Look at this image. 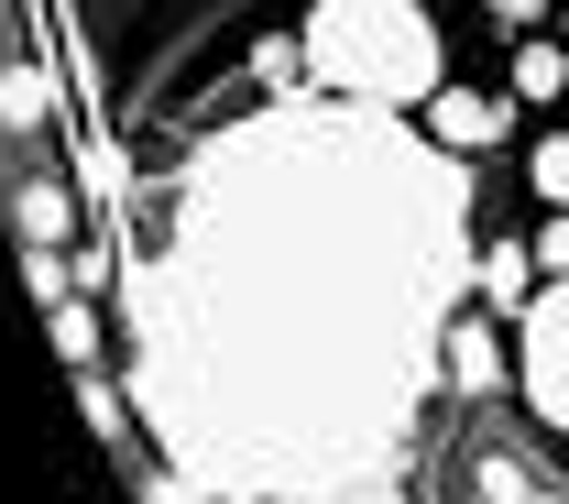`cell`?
<instances>
[{"label":"cell","mask_w":569,"mask_h":504,"mask_svg":"<svg viewBox=\"0 0 569 504\" xmlns=\"http://www.w3.org/2000/svg\"><path fill=\"white\" fill-rule=\"evenodd\" d=\"M471 296V154L406 110L284 88L164 187L121 286L132 406L219 504H406Z\"/></svg>","instance_id":"obj_1"},{"label":"cell","mask_w":569,"mask_h":504,"mask_svg":"<svg viewBox=\"0 0 569 504\" xmlns=\"http://www.w3.org/2000/svg\"><path fill=\"white\" fill-rule=\"evenodd\" d=\"M296 45H307V88L361 99V110H427L449 88L427 0H307Z\"/></svg>","instance_id":"obj_2"},{"label":"cell","mask_w":569,"mask_h":504,"mask_svg":"<svg viewBox=\"0 0 569 504\" xmlns=\"http://www.w3.org/2000/svg\"><path fill=\"white\" fill-rule=\"evenodd\" d=\"M515 384H526L537 428L569 438V275H548V286H537V307L515 318Z\"/></svg>","instance_id":"obj_3"},{"label":"cell","mask_w":569,"mask_h":504,"mask_svg":"<svg viewBox=\"0 0 569 504\" xmlns=\"http://www.w3.org/2000/svg\"><path fill=\"white\" fill-rule=\"evenodd\" d=\"M427 132L449 154H493L503 132H515V110H503L493 88H438V99H427Z\"/></svg>","instance_id":"obj_4"},{"label":"cell","mask_w":569,"mask_h":504,"mask_svg":"<svg viewBox=\"0 0 569 504\" xmlns=\"http://www.w3.org/2000/svg\"><path fill=\"white\" fill-rule=\"evenodd\" d=\"M515 384V362H503V340L482 329V296L449 318V395H503Z\"/></svg>","instance_id":"obj_5"},{"label":"cell","mask_w":569,"mask_h":504,"mask_svg":"<svg viewBox=\"0 0 569 504\" xmlns=\"http://www.w3.org/2000/svg\"><path fill=\"white\" fill-rule=\"evenodd\" d=\"M537 275H548L537 241H493V253H482V307H493V318H526V307H537Z\"/></svg>","instance_id":"obj_6"},{"label":"cell","mask_w":569,"mask_h":504,"mask_svg":"<svg viewBox=\"0 0 569 504\" xmlns=\"http://www.w3.org/2000/svg\"><path fill=\"white\" fill-rule=\"evenodd\" d=\"M11 219H22V241H56V253H67L77 241V187L33 176V187H11Z\"/></svg>","instance_id":"obj_7"},{"label":"cell","mask_w":569,"mask_h":504,"mask_svg":"<svg viewBox=\"0 0 569 504\" xmlns=\"http://www.w3.org/2000/svg\"><path fill=\"white\" fill-rule=\"evenodd\" d=\"M56 121V77L44 67H0V132H44Z\"/></svg>","instance_id":"obj_8"},{"label":"cell","mask_w":569,"mask_h":504,"mask_svg":"<svg viewBox=\"0 0 569 504\" xmlns=\"http://www.w3.org/2000/svg\"><path fill=\"white\" fill-rule=\"evenodd\" d=\"M515 99H569V45L526 33V45H515Z\"/></svg>","instance_id":"obj_9"},{"label":"cell","mask_w":569,"mask_h":504,"mask_svg":"<svg viewBox=\"0 0 569 504\" xmlns=\"http://www.w3.org/2000/svg\"><path fill=\"white\" fill-rule=\"evenodd\" d=\"M44 318H56V352H67L77 373H88V362H99V318H88L77 296H67V307H44Z\"/></svg>","instance_id":"obj_10"},{"label":"cell","mask_w":569,"mask_h":504,"mask_svg":"<svg viewBox=\"0 0 569 504\" xmlns=\"http://www.w3.org/2000/svg\"><path fill=\"white\" fill-rule=\"evenodd\" d=\"M77 395H88V417H99V438H110V449H132V417H121L110 373H77Z\"/></svg>","instance_id":"obj_11"},{"label":"cell","mask_w":569,"mask_h":504,"mask_svg":"<svg viewBox=\"0 0 569 504\" xmlns=\"http://www.w3.org/2000/svg\"><path fill=\"white\" fill-rule=\"evenodd\" d=\"M526 176H537V198H559V209H569V132H548V144L526 154Z\"/></svg>","instance_id":"obj_12"},{"label":"cell","mask_w":569,"mask_h":504,"mask_svg":"<svg viewBox=\"0 0 569 504\" xmlns=\"http://www.w3.org/2000/svg\"><path fill=\"white\" fill-rule=\"evenodd\" d=\"M142 504H219V494H209V483H187L176 461H153V472H142Z\"/></svg>","instance_id":"obj_13"},{"label":"cell","mask_w":569,"mask_h":504,"mask_svg":"<svg viewBox=\"0 0 569 504\" xmlns=\"http://www.w3.org/2000/svg\"><path fill=\"white\" fill-rule=\"evenodd\" d=\"M537 264H548V275H569V209L548 219V230H537Z\"/></svg>","instance_id":"obj_14"},{"label":"cell","mask_w":569,"mask_h":504,"mask_svg":"<svg viewBox=\"0 0 569 504\" xmlns=\"http://www.w3.org/2000/svg\"><path fill=\"white\" fill-rule=\"evenodd\" d=\"M548 11H559V0H493V22H515V33H526V22H548Z\"/></svg>","instance_id":"obj_15"}]
</instances>
